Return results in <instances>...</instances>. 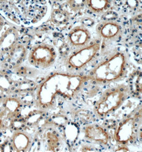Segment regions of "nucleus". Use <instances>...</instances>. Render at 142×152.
Returning <instances> with one entry per match:
<instances>
[{
	"label": "nucleus",
	"instance_id": "f8f14e48",
	"mask_svg": "<svg viewBox=\"0 0 142 152\" xmlns=\"http://www.w3.org/2000/svg\"><path fill=\"white\" fill-rule=\"evenodd\" d=\"M112 7L111 0H85V8L91 13L102 15L110 10Z\"/></svg>",
	"mask_w": 142,
	"mask_h": 152
},
{
	"label": "nucleus",
	"instance_id": "9d476101",
	"mask_svg": "<svg viewBox=\"0 0 142 152\" xmlns=\"http://www.w3.org/2000/svg\"><path fill=\"white\" fill-rule=\"evenodd\" d=\"M85 137L87 140L102 145L108 144L109 136L102 126L93 124L86 126L85 129Z\"/></svg>",
	"mask_w": 142,
	"mask_h": 152
},
{
	"label": "nucleus",
	"instance_id": "2eb2a0df",
	"mask_svg": "<svg viewBox=\"0 0 142 152\" xmlns=\"http://www.w3.org/2000/svg\"><path fill=\"white\" fill-rule=\"evenodd\" d=\"M3 107L8 115H13L18 112L22 106V102L16 97H8L3 100Z\"/></svg>",
	"mask_w": 142,
	"mask_h": 152
},
{
	"label": "nucleus",
	"instance_id": "4468645a",
	"mask_svg": "<svg viewBox=\"0 0 142 152\" xmlns=\"http://www.w3.org/2000/svg\"><path fill=\"white\" fill-rule=\"evenodd\" d=\"M18 33L15 29H11L2 37L0 41V47L2 50L9 51L18 43Z\"/></svg>",
	"mask_w": 142,
	"mask_h": 152
},
{
	"label": "nucleus",
	"instance_id": "6e6552de",
	"mask_svg": "<svg viewBox=\"0 0 142 152\" xmlns=\"http://www.w3.org/2000/svg\"><path fill=\"white\" fill-rule=\"evenodd\" d=\"M91 39L92 35L89 29L83 25L73 27L68 34L69 43L76 50L88 45Z\"/></svg>",
	"mask_w": 142,
	"mask_h": 152
},
{
	"label": "nucleus",
	"instance_id": "9b49d317",
	"mask_svg": "<svg viewBox=\"0 0 142 152\" xmlns=\"http://www.w3.org/2000/svg\"><path fill=\"white\" fill-rule=\"evenodd\" d=\"M32 137L26 131L16 130L13 132L11 139L12 150L17 152H27L32 146Z\"/></svg>",
	"mask_w": 142,
	"mask_h": 152
},
{
	"label": "nucleus",
	"instance_id": "412c9836",
	"mask_svg": "<svg viewBox=\"0 0 142 152\" xmlns=\"http://www.w3.org/2000/svg\"><path fill=\"white\" fill-rule=\"evenodd\" d=\"M0 102H1V98H0Z\"/></svg>",
	"mask_w": 142,
	"mask_h": 152
},
{
	"label": "nucleus",
	"instance_id": "6ab92c4d",
	"mask_svg": "<svg viewBox=\"0 0 142 152\" xmlns=\"http://www.w3.org/2000/svg\"><path fill=\"white\" fill-rule=\"evenodd\" d=\"M4 24V19L2 17L0 16V31H1V30L2 29Z\"/></svg>",
	"mask_w": 142,
	"mask_h": 152
},
{
	"label": "nucleus",
	"instance_id": "39448f33",
	"mask_svg": "<svg viewBox=\"0 0 142 152\" xmlns=\"http://www.w3.org/2000/svg\"><path fill=\"white\" fill-rule=\"evenodd\" d=\"M127 97V91L123 87L105 90L95 106V113L99 118H105L120 107Z\"/></svg>",
	"mask_w": 142,
	"mask_h": 152
},
{
	"label": "nucleus",
	"instance_id": "dca6fc26",
	"mask_svg": "<svg viewBox=\"0 0 142 152\" xmlns=\"http://www.w3.org/2000/svg\"><path fill=\"white\" fill-rule=\"evenodd\" d=\"M70 14L67 11L62 9H53L50 14V20L53 24L62 26L70 21Z\"/></svg>",
	"mask_w": 142,
	"mask_h": 152
},
{
	"label": "nucleus",
	"instance_id": "0eeeda50",
	"mask_svg": "<svg viewBox=\"0 0 142 152\" xmlns=\"http://www.w3.org/2000/svg\"><path fill=\"white\" fill-rule=\"evenodd\" d=\"M96 31L104 41H116L121 37L122 28L119 21L109 20L97 24Z\"/></svg>",
	"mask_w": 142,
	"mask_h": 152
},
{
	"label": "nucleus",
	"instance_id": "f03ea898",
	"mask_svg": "<svg viewBox=\"0 0 142 152\" xmlns=\"http://www.w3.org/2000/svg\"><path fill=\"white\" fill-rule=\"evenodd\" d=\"M49 0H0V16L16 26L40 23L50 12Z\"/></svg>",
	"mask_w": 142,
	"mask_h": 152
},
{
	"label": "nucleus",
	"instance_id": "f257e3e1",
	"mask_svg": "<svg viewBox=\"0 0 142 152\" xmlns=\"http://www.w3.org/2000/svg\"><path fill=\"white\" fill-rule=\"evenodd\" d=\"M88 76L78 74L56 72L51 74L40 83L36 92V104L42 110L54 107L57 102L76 97Z\"/></svg>",
	"mask_w": 142,
	"mask_h": 152
},
{
	"label": "nucleus",
	"instance_id": "423d86ee",
	"mask_svg": "<svg viewBox=\"0 0 142 152\" xmlns=\"http://www.w3.org/2000/svg\"><path fill=\"white\" fill-rule=\"evenodd\" d=\"M57 57L54 47L47 43L35 45L29 51L28 60L31 65L39 68H49L53 65Z\"/></svg>",
	"mask_w": 142,
	"mask_h": 152
},
{
	"label": "nucleus",
	"instance_id": "ddd939ff",
	"mask_svg": "<svg viewBox=\"0 0 142 152\" xmlns=\"http://www.w3.org/2000/svg\"><path fill=\"white\" fill-rule=\"evenodd\" d=\"M8 61L12 65H19L27 55L26 48L17 43L8 51Z\"/></svg>",
	"mask_w": 142,
	"mask_h": 152
},
{
	"label": "nucleus",
	"instance_id": "a211bd4d",
	"mask_svg": "<svg viewBox=\"0 0 142 152\" xmlns=\"http://www.w3.org/2000/svg\"><path fill=\"white\" fill-rule=\"evenodd\" d=\"M6 115H7V113L4 109L0 111V134L3 128L4 123V118Z\"/></svg>",
	"mask_w": 142,
	"mask_h": 152
},
{
	"label": "nucleus",
	"instance_id": "f3484780",
	"mask_svg": "<svg viewBox=\"0 0 142 152\" xmlns=\"http://www.w3.org/2000/svg\"><path fill=\"white\" fill-rule=\"evenodd\" d=\"M85 1V0H68L67 3L71 10L77 12L84 9Z\"/></svg>",
	"mask_w": 142,
	"mask_h": 152
},
{
	"label": "nucleus",
	"instance_id": "aec40b11",
	"mask_svg": "<svg viewBox=\"0 0 142 152\" xmlns=\"http://www.w3.org/2000/svg\"><path fill=\"white\" fill-rule=\"evenodd\" d=\"M52 2L56 3H62L67 2L68 0H50Z\"/></svg>",
	"mask_w": 142,
	"mask_h": 152
},
{
	"label": "nucleus",
	"instance_id": "7ed1b4c3",
	"mask_svg": "<svg viewBox=\"0 0 142 152\" xmlns=\"http://www.w3.org/2000/svg\"><path fill=\"white\" fill-rule=\"evenodd\" d=\"M126 65V54L116 51L97 63L87 76L90 80L101 84L118 81L125 75Z\"/></svg>",
	"mask_w": 142,
	"mask_h": 152
},
{
	"label": "nucleus",
	"instance_id": "20e7f679",
	"mask_svg": "<svg viewBox=\"0 0 142 152\" xmlns=\"http://www.w3.org/2000/svg\"><path fill=\"white\" fill-rule=\"evenodd\" d=\"M102 49L101 39L91 41L88 45L72 53L67 60V66L72 72H79L88 67L100 55Z\"/></svg>",
	"mask_w": 142,
	"mask_h": 152
},
{
	"label": "nucleus",
	"instance_id": "1a4fd4ad",
	"mask_svg": "<svg viewBox=\"0 0 142 152\" xmlns=\"http://www.w3.org/2000/svg\"><path fill=\"white\" fill-rule=\"evenodd\" d=\"M136 133V121L134 118H129L119 124L114 134L116 141L121 144H126L133 140Z\"/></svg>",
	"mask_w": 142,
	"mask_h": 152
}]
</instances>
